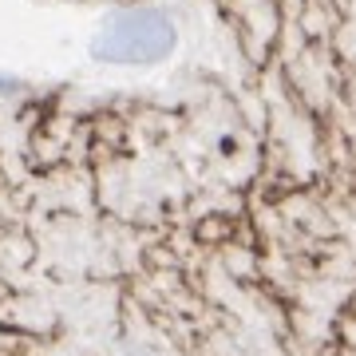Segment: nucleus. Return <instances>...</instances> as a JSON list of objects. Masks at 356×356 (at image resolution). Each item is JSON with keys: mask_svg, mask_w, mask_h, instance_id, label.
<instances>
[{"mask_svg": "<svg viewBox=\"0 0 356 356\" xmlns=\"http://www.w3.org/2000/svg\"><path fill=\"white\" fill-rule=\"evenodd\" d=\"M178 48V24L166 8L131 4L115 8L99 20L88 51L95 64L107 67H154L170 60Z\"/></svg>", "mask_w": 356, "mask_h": 356, "instance_id": "nucleus-1", "label": "nucleus"}, {"mask_svg": "<svg viewBox=\"0 0 356 356\" xmlns=\"http://www.w3.org/2000/svg\"><path fill=\"white\" fill-rule=\"evenodd\" d=\"M20 91H24V79L13 76V72H0V99H13Z\"/></svg>", "mask_w": 356, "mask_h": 356, "instance_id": "nucleus-2", "label": "nucleus"}]
</instances>
